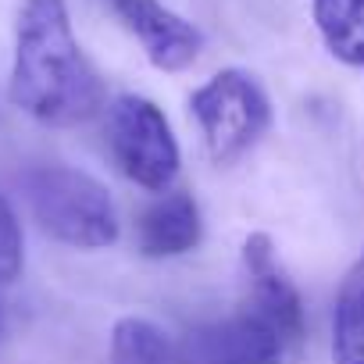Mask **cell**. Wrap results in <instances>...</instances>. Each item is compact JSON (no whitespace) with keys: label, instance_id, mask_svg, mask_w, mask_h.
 Listing matches in <instances>:
<instances>
[{"label":"cell","instance_id":"6","mask_svg":"<svg viewBox=\"0 0 364 364\" xmlns=\"http://www.w3.org/2000/svg\"><path fill=\"white\" fill-rule=\"evenodd\" d=\"M286 350L282 332L247 304L232 318L200 325L182 346L190 364H282Z\"/></svg>","mask_w":364,"mask_h":364},{"label":"cell","instance_id":"9","mask_svg":"<svg viewBox=\"0 0 364 364\" xmlns=\"http://www.w3.org/2000/svg\"><path fill=\"white\" fill-rule=\"evenodd\" d=\"M311 22L339 65L364 72V0H311Z\"/></svg>","mask_w":364,"mask_h":364},{"label":"cell","instance_id":"3","mask_svg":"<svg viewBox=\"0 0 364 364\" xmlns=\"http://www.w3.org/2000/svg\"><path fill=\"white\" fill-rule=\"evenodd\" d=\"M190 114L197 118L215 164L240 161L272 129L268 90L247 68H222L197 86L190 93Z\"/></svg>","mask_w":364,"mask_h":364},{"label":"cell","instance_id":"1","mask_svg":"<svg viewBox=\"0 0 364 364\" xmlns=\"http://www.w3.org/2000/svg\"><path fill=\"white\" fill-rule=\"evenodd\" d=\"M8 100L40 125L72 129L107 107V86L86 58L65 0H22Z\"/></svg>","mask_w":364,"mask_h":364},{"label":"cell","instance_id":"12","mask_svg":"<svg viewBox=\"0 0 364 364\" xmlns=\"http://www.w3.org/2000/svg\"><path fill=\"white\" fill-rule=\"evenodd\" d=\"M22 272V229L11 204L0 197V282H11Z\"/></svg>","mask_w":364,"mask_h":364},{"label":"cell","instance_id":"4","mask_svg":"<svg viewBox=\"0 0 364 364\" xmlns=\"http://www.w3.org/2000/svg\"><path fill=\"white\" fill-rule=\"evenodd\" d=\"M104 111V136L118 171L146 193H168L182 164L168 114L139 93H122Z\"/></svg>","mask_w":364,"mask_h":364},{"label":"cell","instance_id":"13","mask_svg":"<svg viewBox=\"0 0 364 364\" xmlns=\"http://www.w3.org/2000/svg\"><path fill=\"white\" fill-rule=\"evenodd\" d=\"M0 332H4V314H0Z\"/></svg>","mask_w":364,"mask_h":364},{"label":"cell","instance_id":"8","mask_svg":"<svg viewBox=\"0 0 364 364\" xmlns=\"http://www.w3.org/2000/svg\"><path fill=\"white\" fill-rule=\"evenodd\" d=\"M200 236H204V218L193 193H161V200H154L136 225L139 254L150 261L190 254L200 243Z\"/></svg>","mask_w":364,"mask_h":364},{"label":"cell","instance_id":"11","mask_svg":"<svg viewBox=\"0 0 364 364\" xmlns=\"http://www.w3.org/2000/svg\"><path fill=\"white\" fill-rule=\"evenodd\" d=\"M175 346L164 328L146 318H118L111 328V360L114 364H171Z\"/></svg>","mask_w":364,"mask_h":364},{"label":"cell","instance_id":"5","mask_svg":"<svg viewBox=\"0 0 364 364\" xmlns=\"http://www.w3.org/2000/svg\"><path fill=\"white\" fill-rule=\"evenodd\" d=\"M107 4L157 72H182L200 58V29L161 0H107Z\"/></svg>","mask_w":364,"mask_h":364},{"label":"cell","instance_id":"10","mask_svg":"<svg viewBox=\"0 0 364 364\" xmlns=\"http://www.w3.org/2000/svg\"><path fill=\"white\" fill-rule=\"evenodd\" d=\"M332 364H364V257L343 275L336 293Z\"/></svg>","mask_w":364,"mask_h":364},{"label":"cell","instance_id":"7","mask_svg":"<svg viewBox=\"0 0 364 364\" xmlns=\"http://www.w3.org/2000/svg\"><path fill=\"white\" fill-rule=\"evenodd\" d=\"M243 272H247V307L268 318L289 346L304 339V300L289 275L275 261V247L264 232H250L243 240Z\"/></svg>","mask_w":364,"mask_h":364},{"label":"cell","instance_id":"2","mask_svg":"<svg viewBox=\"0 0 364 364\" xmlns=\"http://www.w3.org/2000/svg\"><path fill=\"white\" fill-rule=\"evenodd\" d=\"M22 190L36 225L50 240L72 250H104L118 243V208L100 178L68 164H43L26 171Z\"/></svg>","mask_w":364,"mask_h":364}]
</instances>
